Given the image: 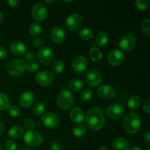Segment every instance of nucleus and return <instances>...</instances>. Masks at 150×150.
Listing matches in <instances>:
<instances>
[{
    "instance_id": "1",
    "label": "nucleus",
    "mask_w": 150,
    "mask_h": 150,
    "mask_svg": "<svg viewBox=\"0 0 150 150\" xmlns=\"http://www.w3.org/2000/svg\"><path fill=\"white\" fill-rule=\"evenodd\" d=\"M85 122L87 127L90 130H101L105 124V114L100 108L93 106L87 111Z\"/></svg>"
},
{
    "instance_id": "2",
    "label": "nucleus",
    "mask_w": 150,
    "mask_h": 150,
    "mask_svg": "<svg viewBox=\"0 0 150 150\" xmlns=\"http://www.w3.org/2000/svg\"><path fill=\"white\" fill-rule=\"evenodd\" d=\"M123 126L128 133H137L141 127V119L139 114L133 111L127 113L123 119Z\"/></svg>"
},
{
    "instance_id": "3",
    "label": "nucleus",
    "mask_w": 150,
    "mask_h": 150,
    "mask_svg": "<svg viewBox=\"0 0 150 150\" xmlns=\"http://www.w3.org/2000/svg\"><path fill=\"white\" fill-rule=\"evenodd\" d=\"M58 106L63 110H67L71 108L74 103V96L70 91L62 89L58 94L57 99Z\"/></svg>"
},
{
    "instance_id": "4",
    "label": "nucleus",
    "mask_w": 150,
    "mask_h": 150,
    "mask_svg": "<svg viewBox=\"0 0 150 150\" xmlns=\"http://www.w3.org/2000/svg\"><path fill=\"white\" fill-rule=\"evenodd\" d=\"M26 70V62L21 59H13L7 65V72L13 77H18Z\"/></svg>"
},
{
    "instance_id": "5",
    "label": "nucleus",
    "mask_w": 150,
    "mask_h": 150,
    "mask_svg": "<svg viewBox=\"0 0 150 150\" xmlns=\"http://www.w3.org/2000/svg\"><path fill=\"white\" fill-rule=\"evenodd\" d=\"M23 141L27 146L30 147H38L42 144V137L38 132L35 130H28L25 133Z\"/></svg>"
},
{
    "instance_id": "6",
    "label": "nucleus",
    "mask_w": 150,
    "mask_h": 150,
    "mask_svg": "<svg viewBox=\"0 0 150 150\" xmlns=\"http://www.w3.org/2000/svg\"><path fill=\"white\" fill-rule=\"evenodd\" d=\"M37 55L41 64L44 65H49L54 59V51L48 46H42L39 48Z\"/></svg>"
},
{
    "instance_id": "7",
    "label": "nucleus",
    "mask_w": 150,
    "mask_h": 150,
    "mask_svg": "<svg viewBox=\"0 0 150 150\" xmlns=\"http://www.w3.org/2000/svg\"><path fill=\"white\" fill-rule=\"evenodd\" d=\"M119 45L121 49L125 51H130L135 48L136 45V38L132 33H127L123 35L120 40Z\"/></svg>"
},
{
    "instance_id": "8",
    "label": "nucleus",
    "mask_w": 150,
    "mask_h": 150,
    "mask_svg": "<svg viewBox=\"0 0 150 150\" xmlns=\"http://www.w3.org/2000/svg\"><path fill=\"white\" fill-rule=\"evenodd\" d=\"M54 76L51 71L48 70H43L38 72L35 76L36 82L40 86H49L54 81Z\"/></svg>"
},
{
    "instance_id": "9",
    "label": "nucleus",
    "mask_w": 150,
    "mask_h": 150,
    "mask_svg": "<svg viewBox=\"0 0 150 150\" xmlns=\"http://www.w3.org/2000/svg\"><path fill=\"white\" fill-rule=\"evenodd\" d=\"M102 74L96 69H91L86 73V83L91 87H96L102 82Z\"/></svg>"
},
{
    "instance_id": "10",
    "label": "nucleus",
    "mask_w": 150,
    "mask_h": 150,
    "mask_svg": "<svg viewBox=\"0 0 150 150\" xmlns=\"http://www.w3.org/2000/svg\"><path fill=\"white\" fill-rule=\"evenodd\" d=\"M32 16L36 21L45 20L48 16V9L42 3H37L32 8Z\"/></svg>"
},
{
    "instance_id": "11",
    "label": "nucleus",
    "mask_w": 150,
    "mask_h": 150,
    "mask_svg": "<svg viewBox=\"0 0 150 150\" xmlns=\"http://www.w3.org/2000/svg\"><path fill=\"white\" fill-rule=\"evenodd\" d=\"M81 24V18L77 13H72L66 19L67 27L73 32H77L80 29Z\"/></svg>"
},
{
    "instance_id": "12",
    "label": "nucleus",
    "mask_w": 150,
    "mask_h": 150,
    "mask_svg": "<svg viewBox=\"0 0 150 150\" xmlns=\"http://www.w3.org/2000/svg\"><path fill=\"white\" fill-rule=\"evenodd\" d=\"M125 113V108L122 104L112 103L106 108V114L110 118L117 120L121 118Z\"/></svg>"
},
{
    "instance_id": "13",
    "label": "nucleus",
    "mask_w": 150,
    "mask_h": 150,
    "mask_svg": "<svg viewBox=\"0 0 150 150\" xmlns=\"http://www.w3.org/2000/svg\"><path fill=\"white\" fill-rule=\"evenodd\" d=\"M41 122L45 127L54 128L59 124V118L57 114L53 112H47L41 117Z\"/></svg>"
},
{
    "instance_id": "14",
    "label": "nucleus",
    "mask_w": 150,
    "mask_h": 150,
    "mask_svg": "<svg viewBox=\"0 0 150 150\" xmlns=\"http://www.w3.org/2000/svg\"><path fill=\"white\" fill-rule=\"evenodd\" d=\"M125 56L120 50L114 49L110 51L108 55V62L111 65L119 66L123 62Z\"/></svg>"
},
{
    "instance_id": "15",
    "label": "nucleus",
    "mask_w": 150,
    "mask_h": 150,
    "mask_svg": "<svg viewBox=\"0 0 150 150\" xmlns=\"http://www.w3.org/2000/svg\"><path fill=\"white\" fill-rule=\"evenodd\" d=\"M88 62L83 56H77L72 62V68L76 73H82L87 67Z\"/></svg>"
},
{
    "instance_id": "16",
    "label": "nucleus",
    "mask_w": 150,
    "mask_h": 150,
    "mask_svg": "<svg viewBox=\"0 0 150 150\" xmlns=\"http://www.w3.org/2000/svg\"><path fill=\"white\" fill-rule=\"evenodd\" d=\"M115 89L110 85H103L98 89V95L103 99H111L115 96Z\"/></svg>"
},
{
    "instance_id": "17",
    "label": "nucleus",
    "mask_w": 150,
    "mask_h": 150,
    "mask_svg": "<svg viewBox=\"0 0 150 150\" xmlns=\"http://www.w3.org/2000/svg\"><path fill=\"white\" fill-rule=\"evenodd\" d=\"M10 48L12 54L16 57H21L26 52V45L19 40L13 41L10 45Z\"/></svg>"
},
{
    "instance_id": "18",
    "label": "nucleus",
    "mask_w": 150,
    "mask_h": 150,
    "mask_svg": "<svg viewBox=\"0 0 150 150\" xmlns=\"http://www.w3.org/2000/svg\"><path fill=\"white\" fill-rule=\"evenodd\" d=\"M34 100H35V96L33 93L29 91L23 92L19 97V103L23 108H29L33 103Z\"/></svg>"
},
{
    "instance_id": "19",
    "label": "nucleus",
    "mask_w": 150,
    "mask_h": 150,
    "mask_svg": "<svg viewBox=\"0 0 150 150\" xmlns=\"http://www.w3.org/2000/svg\"><path fill=\"white\" fill-rule=\"evenodd\" d=\"M65 38V32L60 26H54L51 32V38L55 43H61Z\"/></svg>"
},
{
    "instance_id": "20",
    "label": "nucleus",
    "mask_w": 150,
    "mask_h": 150,
    "mask_svg": "<svg viewBox=\"0 0 150 150\" xmlns=\"http://www.w3.org/2000/svg\"><path fill=\"white\" fill-rule=\"evenodd\" d=\"M70 118L75 123H81L84 120V113L81 108L74 107L70 113Z\"/></svg>"
},
{
    "instance_id": "21",
    "label": "nucleus",
    "mask_w": 150,
    "mask_h": 150,
    "mask_svg": "<svg viewBox=\"0 0 150 150\" xmlns=\"http://www.w3.org/2000/svg\"><path fill=\"white\" fill-rule=\"evenodd\" d=\"M113 148L114 150H129L130 144L126 139L123 138H118L114 140L113 143Z\"/></svg>"
},
{
    "instance_id": "22",
    "label": "nucleus",
    "mask_w": 150,
    "mask_h": 150,
    "mask_svg": "<svg viewBox=\"0 0 150 150\" xmlns=\"http://www.w3.org/2000/svg\"><path fill=\"white\" fill-rule=\"evenodd\" d=\"M142 100L138 95H133L127 100V105L130 110H136L141 106Z\"/></svg>"
},
{
    "instance_id": "23",
    "label": "nucleus",
    "mask_w": 150,
    "mask_h": 150,
    "mask_svg": "<svg viewBox=\"0 0 150 150\" xmlns=\"http://www.w3.org/2000/svg\"><path fill=\"white\" fill-rule=\"evenodd\" d=\"M108 41V35L106 32L100 31L97 34L95 37V42L99 46H104Z\"/></svg>"
},
{
    "instance_id": "24",
    "label": "nucleus",
    "mask_w": 150,
    "mask_h": 150,
    "mask_svg": "<svg viewBox=\"0 0 150 150\" xmlns=\"http://www.w3.org/2000/svg\"><path fill=\"white\" fill-rule=\"evenodd\" d=\"M23 134V129L20 126H13L8 130V136L11 139H17Z\"/></svg>"
},
{
    "instance_id": "25",
    "label": "nucleus",
    "mask_w": 150,
    "mask_h": 150,
    "mask_svg": "<svg viewBox=\"0 0 150 150\" xmlns=\"http://www.w3.org/2000/svg\"><path fill=\"white\" fill-rule=\"evenodd\" d=\"M83 83L81 79H73L68 83V87L70 90L73 92H78L83 88Z\"/></svg>"
},
{
    "instance_id": "26",
    "label": "nucleus",
    "mask_w": 150,
    "mask_h": 150,
    "mask_svg": "<svg viewBox=\"0 0 150 150\" xmlns=\"http://www.w3.org/2000/svg\"><path fill=\"white\" fill-rule=\"evenodd\" d=\"M102 52L97 47L93 46L91 48L90 51H89V57L94 62H99L102 59Z\"/></svg>"
},
{
    "instance_id": "27",
    "label": "nucleus",
    "mask_w": 150,
    "mask_h": 150,
    "mask_svg": "<svg viewBox=\"0 0 150 150\" xmlns=\"http://www.w3.org/2000/svg\"><path fill=\"white\" fill-rule=\"evenodd\" d=\"M73 134L76 137H83L86 135V129L84 125L81 124H78L76 126H74L73 128Z\"/></svg>"
},
{
    "instance_id": "28",
    "label": "nucleus",
    "mask_w": 150,
    "mask_h": 150,
    "mask_svg": "<svg viewBox=\"0 0 150 150\" xmlns=\"http://www.w3.org/2000/svg\"><path fill=\"white\" fill-rule=\"evenodd\" d=\"M79 36L81 39L83 40H89L93 37V32L92 31V29H89V28H84V29L80 30Z\"/></svg>"
},
{
    "instance_id": "29",
    "label": "nucleus",
    "mask_w": 150,
    "mask_h": 150,
    "mask_svg": "<svg viewBox=\"0 0 150 150\" xmlns=\"http://www.w3.org/2000/svg\"><path fill=\"white\" fill-rule=\"evenodd\" d=\"M10 106V102L7 95L0 92V111H4Z\"/></svg>"
},
{
    "instance_id": "30",
    "label": "nucleus",
    "mask_w": 150,
    "mask_h": 150,
    "mask_svg": "<svg viewBox=\"0 0 150 150\" xmlns=\"http://www.w3.org/2000/svg\"><path fill=\"white\" fill-rule=\"evenodd\" d=\"M45 109V104L42 102H38L33 106V112L35 116L40 117L44 113Z\"/></svg>"
},
{
    "instance_id": "31",
    "label": "nucleus",
    "mask_w": 150,
    "mask_h": 150,
    "mask_svg": "<svg viewBox=\"0 0 150 150\" xmlns=\"http://www.w3.org/2000/svg\"><path fill=\"white\" fill-rule=\"evenodd\" d=\"M52 70L55 73H60L64 70V63L62 60H56L52 64Z\"/></svg>"
},
{
    "instance_id": "32",
    "label": "nucleus",
    "mask_w": 150,
    "mask_h": 150,
    "mask_svg": "<svg viewBox=\"0 0 150 150\" xmlns=\"http://www.w3.org/2000/svg\"><path fill=\"white\" fill-rule=\"evenodd\" d=\"M40 65L39 63L37 61H35V59L29 60L27 62H26V69H27V70H29V72H36L37 70H39Z\"/></svg>"
},
{
    "instance_id": "33",
    "label": "nucleus",
    "mask_w": 150,
    "mask_h": 150,
    "mask_svg": "<svg viewBox=\"0 0 150 150\" xmlns=\"http://www.w3.org/2000/svg\"><path fill=\"white\" fill-rule=\"evenodd\" d=\"M141 29H142V32L146 37L150 36V19L146 18L142 21L141 24Z\"/></svg>"
},
{
    "instance_id": "34",
    "label": "nucleus",
    "mask_w": 150,
    "mask_h": 150,
    "mask_svg": "<svg viewBox=\"0 0 150 150\" xmlns=\"http://www.w3.org/2000/svg\"><path fill=\"white\" fill-rule=\"evenodd\" d=\"M42 28L41 26L38 23H33L29 26V33L32 35V36H38L40 34Z\"/></svg>"
},
{
    "instance_id": "35",
    "label": "nucleus",
    "mask_w": 150,
    "mask_h": 150,
    "mask_svg": "<svg viewBox=\"0 0 150 150\" xmlns=\"http://www.w3.org/2000/svg\"><path fill=\"white\" fill-rule=\"evenodd\" d=\"M92 96V91L89 88L83 89L80 93V98L83 101H88L91 99Z\"/></svg>"
},
{
    "instance_id": "36",
    "label": "nucleus",
    "mask_w": 150,
    "mask_h": 150,
    "mask_svg": "<svg viewBox=\"0 0 150 150\" xmlns=\"http://www.w3.org/2000/svg\"><path fill=\"white\" fill-rule=\"evenodd\" d=\"M135 5L139 10H145L149 7V1L148 0H136Z\"/></svg>"
},
{
    "instance_id": "37",
    "label": "nucleus",
    "mask_w": 150,
    "mask_h": 150,
    "mask_svg": "<svg viewBox=\"0 0 150 150\" xmlns=\"http://www.w3.org/2000/svg\"><path fill=\"white\" fill-rule=\"evenodd\" d=\"M8 109V113L12 117H18L20 116L21 114V111L19 109L18 107L16 106V105H10L9 106Z\"/></svg>"
},
{
    "instance_id": "38",
    "label": "nucleus",
    "mask_w": 150,
    "mask_h": 150,
    "mask_svg": "<svg viewBox=\"0 0 150 150\" xmlns=\"http://www.w3.org/2000/svg\"><path fill=\"white\" fill-rule=\"evenodd\" d=\"M23 125H24V127L26 129L29 130H32V129L35 127V122L33 121V120L30 118L26 119L23 122Z\"/></svg>"
},
{
    "instance_id": "39",
    "label": "nucleus",
    "mask_w": 150,
    "mask_h": 150,
    "mask_svg": "<svg viewBox=\"0 0 150 150\" xmlns=\"http://www.w3.org/2000/svg\"><path fill=\"white\" fill-rule=\"evenodd\" d=\"M5 148L7 150H16V149H17V144H16V143L14 141L9 140L6 143Z\"/></svg>"
},
{
    "instance_id": "40",
    "label": "nucleus",
    "mask_w": 150,
    "mask_h": 150,
    "mask_svg": "<svg viewBox=\"0 0 150 150\" xmlns=\"http://www.w3.org/2000/svg\"><path fill=\"white\" fill-rule=\"evenodd\" d=\"M50 148H51V150H60L61 145H60L59 142L54 140L50 143Z\"/></svg>"
},
{
    "instance_id": "41",
    "label": "nucleus",
    "mask_w": 150,
    "mask_h": 150,
    "mask_svg": "<svg viewBox=\"0 0 150 150\" xmlns=\"http://www.w3.org/2000/svg\"><path fill=\"white\" fill-rule=\"evenodd\" d=\"M143 111H144L146 114H149L150 113V100H146L143 104Z\"/></svg>"
},
{
    "instance_id": "42",
    "label": "nucleus",
    "mask_w": 150,
    "mask_h": 150,
    "mask_svg": "<svg viewBox=\"0 0 150 150\" xmlns=\"http://www.w3.org/2000/svg\"><path fill=\"white\" fill-rule=\"evenodd\" d=\"M7 57V51L3 46H0V60H3Z\"/></svg>"
},
{
    "instance_id": "43",
    "label": "nucleus",
    "mask_w": 150,
    "mask_h": 150,
    "mask_svg": "<svg viewBox=\"0 0 150 150\" xmlns=\"http://www.w3.org/2000/svg\"><path fill=\"white\" fill-rule=\"evenodd\" d=\"M32 42H33L34 45H35V47H37V48H40L41 45H42V40L40 38H35V39L33 40V41H32Z\"/></svg>"
},
{
    "instance_id": "44",
    "label": "nucleus",
    "mask_w": 150,
    "mask_h": 150,
    "mask_svg": "<svg viewBox=\"0 0 150 150\" xmlns=\"http://www.w3.org/2000/svg\"><path fill=\"white\" fill-rule=\"evenodd\" d=\"M7 3L11 7H16L18 5L20 1H18V0H9Z\"/></svg>"
},
{
    "instance_id": "45",
    "label": "nucleus",
    "mask_w": 150,
    "mask_h": 150,
    "mask_svg": "<svg viewBox=\"0 0 150 150\" xmlns=\"http://www.w3.org/2000/svg\"><path fill=\"white\" fill-rule=\"evenodd\" d=\"M24 58L25 59L27 60V62L34 59V54H32V52H26V54H24Z\"/></svg>"
},
{
    "instance_id": "46",
    "label": "nucleus",
    "mask_w": 150,
    "mask_h": 150,
    "mask_svg": "<svg viewBox=\"0 0 150 150\" xmlns=\"http://www.w3.org/2000/svg\"><path fill=\"white\" fill-rule=\"evenodd\" d=\"M144 142H146V143L149 144L150 142V132L149 130L146 132V133L144 134Z\"/></svg>"
},
{
    "instance_id": "47",
    "label": "nucleus",
    "mask_w": 150,
    "mask_h": 150,
    "mask_svg": "<svg viewBox=\"0 0 150 150\" xmlns=\"http://www.w3.org/2000/svg\"><path fill=\"white\" fill-rule=\"evenodd\" d=\"M4 132V126L3 125V123L1 122H0V136H1L3 135Z\"/></svg>"
},
{
    "instance_id": "48",
    "label": "nucleus",
    "mask_w": 150,
    "mask_h": 150,
    "mask_svg": "<svg viewBox=\"0 0 150 150\" xmlns=\"http://www.w3.org/2000/svg\"><path fill=\"white\" fill-rule=\"evenodd\" d=\"M129 150H142V149H141V148L139 147V146H133V147L130 148V149Z\"/></svg>"
},
{
    "instance_id": "49",
    "label": "nucleus",
    "mask_w": 150,
    "mask_h": 150,
    "mask_svg": "<svg viewBox=\"0 0 150 150\" xmlns=\"http://www.w3.org/2000/svg\"><path fill=\"white\" fill-rule=\"evenodd\" d=\"M98 150H109L106 146H100V147L98 148Z\"/></svg>"
},
{
    "instance_id": "50",
    "label": "nucleus",
    "mask_w": 150,
    "mask_h": 150,
    "mask_svg": "<svg viewBox=\"0 0 150 150\" xmlns=\"http://www.w3.org/2000/svg\"><path fill=\"white\" fill-rule=\"evenodd\" d=\"M2 20H3V14H2V13L0 11V23L2 21Z\"/></svg>"
},
{
    "instance_id": "51",
    "label": "nucleus",
    "mask_w": 150,
    "mask_h": 150,
    "mask_svg": "<svg viewBox=\"0 0 150 150\" xmlns=\"http://www.w3.org/2000/svg\"><path fill=\"white\" fill-rule=\"evenodd\" d=\"M56 1H55V0H54V1H48V0H47L46 2L48 3V4H54V3H55Z\"/></svg>"
},
{
    "instance_id": "52",
    "label": "nucleus",
    "mask_w": 150,
    "mask_h": 150,
    "mask_svg": "<svg viewBox=\"0 0 150 150\" xmlns=\"http://www.w3.org/2000/svg\"><path fill=\"white\" fill-rule=\"evenodd\" d=\"M21 150H30V149H26V148H23V149H21Z\"/></svg>"
},
{
    "instance_id": "53",
    "label": "nucleus",
    "mask_w": 150,
    "mask_h": 150,
    "mask_svg": "<svg viewBox=\"0 0 150 150\" xmlns=\"http://www.w3.org/2000/svg\"><path fill=\"white\" fill-rule=\"evenodd\" d=\"M149 146H148V147H147V150H149Z\"/></svg>"
},
{
    "instance_id": "54",
    "label": "nucleus",
    "mask_w": 150,
    "mask_h": 150,
    "mask_svg": "<svg viewBox=\"0 0 150 150\" xmlns=\"http://www.w3.org/2000/svg\"><path fill=\"white\" fill-rule=\"evenodd\" d=\"M0 150H1V144H0Z\"/></svg>"
},
{
    "instance_id": "55",
    "label": "nucleus",
    "mask_w": 150,
    "mask_h": 150,
    "mask_svg": "<svg viewBox=\"0 0 150 150\" xmlns=\"http://www.w3.org/2000/svg\"><path fill=\"white\" fill-rule=\"evenodd\" d=\"M0 41H1V38H0Z\"/></svg>"
}]
</instances>
